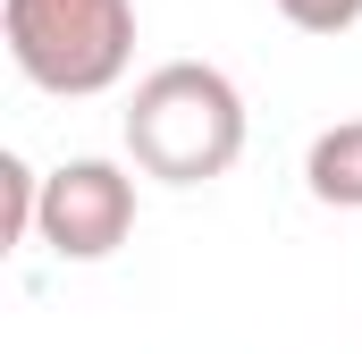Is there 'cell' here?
<instances>
[{
	"label": "cell",
	"instance_id": "cell-1",
	"mask_svg": "<svg viewBox=\"0 0 362 354\" xmlns=\"http://www.w3.org/2000/svg\"><path fill=\"white\" fill-rule=\"evenodd\" d=\"M127 161L160 185H211L245 161V93L211 59H160L127 93Z\"/></svg>",
	"mask_w": 362,
	"mask_h": 354
},
{
	"label": "cell",
	"instance_id": "cell-2",
	"mask_svg": "<svg viewBox=\"0 0 362 354\" xmlns=\"http://www.w3.org/2000/svg\"><path fill=\"white\" fill-rule=\"evenodd\" d=\"M8 59L34 93L93 101L135 68V0H0Z\"/></svg>",
	"mask_w": 362,
	"mask_h": 354
},
{
	"label": "cell",
	"instance_id": "cell-3",
	"mask_svg": "<svg viewBox=\"0 0 362 354\" xmlns=\"http://www.w3.org/2000/svg\"><path fill=\"white\" fill-rule=\"evenodd\" d=\"M135 236V177L118 161H59L42 177V219H34V245L51 262H110L118 245Z\"/></svg>",
	"mask_w": 362,
	"mask_h": 354
},
{
	"label": "cell",
	"instance_id": "cell-4",
	"mask_svg": "<svg viewBox=\"0 0 362 354\" xmlns=\"http://www.w3.org/2000/svg\"><path fill=\"white\" fill-rule=\"evenodd\" d=\"M303 185H312V202H329V211H362V118H337V127L312 135Z\"/></svg>",
	"mask_w": 362,
	"mask_h": 354
},
{
	"label": "cell",
	"instance_id": "cell-5",
	"mask_svg": "<svg viewBox=\"0 0 362 354\" xmlns=\"http://www.w3.org/2000/svg\"><path fill=\"white\" fill-rule=\"evenodd\" d=\"M34 219H42V177H34V161L0 152V245H25Z\"/></svg>",
	"mask_w": 362,
	"mask_h": 354
},
{
	"label": "cell",
	"instance_id": "cell-6",
	"mask_svg": "<svg viewBox=\"0 0 362 354\" xmlns=\"http://www.w3.org/2000/svg\"><path fill=\"white\" fill-rule=\"evenodd\" d=\"M270 8L295 34H346V25H362V0H270Z\"/></svg>",
	"mask_w": 362,
	"mask_h": 354
}]
</instances>
